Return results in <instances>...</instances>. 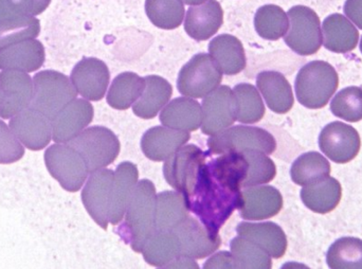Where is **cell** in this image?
<instances>
[{"label": "cell", "mask_w": 362, "mask_h": 269, "mask_svg": "<svg viewBox=\"0 0 362 269\" xmlns=\"http://www.w3.org/2000/svg\"><path fill=\"white\" fill-rule=\"evenodd\" d=\"M209 52L226 76H235L246 68L244 46L231 34H221L213 38L209 45Z\"/></svg>", "instance_id": "26"}, {"label": "cell", "mask_w": 362, "mask_h": 269, "mask_svg": "<svg viewBox=\"0 0 362 269\" xmlns=\"http://www.w3.org/2000/svg\"><path fill=\"white\" fill-rule=\"evenodd\" d=\"M8 127L17 139L31 151H40L52 140L51 121L32 108L12 117Z\"/></svg>", "instance_id": "18"}, {"label": "cell", "mask_w": 362, "mask_h": 269, "mask_svg": "<svg viewBox=\"0 0 362 269\" xmlns=\"http://www.w3.org/2000/svg\"><path fill=\"white\" fill-rule=\"evenodd\" d=\"M78 91L71 80L54 70L37 72L33 78V97L30 108L52 121L68 104L76 99Z\"/></svg>", "instance_id": "4"}, {"label": "cell", "mask_w": 362, "mask_h": 269, "mask_svg": "<svg viewBox=\"0 0 362 269\" xmlns=\"http://www.w3.org/2000/svg\"><path fill=\"white\" fill-rule=\"evenodd\" d=\"M206 159V153L194 144L183 145L171 157L165 160L163 175L165 181L176 191L191 195L199 173L200 166Z\"/></svg>", "instance_id": "10"}, {"label": "cell", "mask_w": 362, "mask_h": 269, "mask_svg": "<svg viewBox=\"0 0 362 269\" xmlns=\"http://www.w3.org/2000/svg\"><path fill=\"white\" fill-rule=\"evenodd\" d=\"M146 88V79L135 72H123L112 81L107 93V103L115 110H129Z\"/></svg>", "instance_id": "33"}, {"label": "cell", "mask_w": 362, "mask_h": 269, "mask_svg": "<svg viewBox=\"0 0 362 269\" xmlns=\"http://www.w3.org/2000/svg\"><path fill=\"white\" fill-rule=\"evenodd\" d=\"M177 236L180 255L194 260L210 257L221 247V236H211L199 219L189 217L173 229Z\"/></svg>", "instance_id": "14"}, {"label": "cell", "mask_w": 362, "mask_h": 269, "mask_svg": "<svg viewBox=\"0 0 362 269\" xmlns=\"http://www.w3.org/2000/svg\"><path fill=\"white\" fill-rule=\"evenodd\" d=\"M341 183L329 176L318 183L305 185L301 190L303 204L313 212L319 214H327L335 210L341 200Z\"/></svg>", "instance_id": "29"}, {"label": "cell", "mask_w": 362, "mask_h": 269, "mask_svg": "<svg viewBox=\"0 0 362 269\" xmlns=\"http://www.w3.org/2000/svg\"><path fill=\"white\" fill-rule=\"evenodd\" d=\"M232 257L238 269H270L272 257L255 243L238 236L230 243Z\"/></svg>", "instance_id": "39"}, {"label": "cell", "mask_w": 362, "mask_h": 269, "mask_svg": "<svg viewBox=\"0 0 362 269\" xmlns=\"http://www.w3.org/2000/svg\"><path fill=\"white\" fill-rule=\"evenodd\" d=\"M45 59V47L40 40H23L0 50V69L33 72L42 68Z\"/></svg>", "instance_id": "24"}, {"label": "cell", "mask_w": 362, "mask_h": 269, "mask_svg": "<svg viewBox=\"0 0 362 269\" xmlns=\"http://www.w3.org/2000/svg\"><path fill=\"white\" fill-rule=\"evenodd\" d=\"M204 269H223V268H236L235 261H234L232 253L228 251H221L215 253L204 263Z\"/></svg>", "instance_id": "45"}, {"label": "cell", "mask_w": 362, "mask_h": 269, "mask_svg": "<svg viewBox=\"0 0 362 269\" xmlns=\"http://www.w3.org/2000/svg\"><path fill=\"white\" fill-rule=\"evenodd\" d=\"M25 155V147L19 142L10 127L0 120V164L18 161Z\"/></svg>", "instance_id": "44"}, {"label": "cell", "mask_w": 362, "mask_h": 269, "mask_svg": "<svg viewBox=\"0 0 362 269\" xmlns=\"http://www.w3.org/2000/svg\"><path fill=\"white\" fill-rule=\"evenodd\" d=\"M185 195L178 191L161 192L157 195L155 224L156 231H171L189 217Z\"/></svg>", "instance_id": "31"}, {"label": "cell", "mask_w": 362, "mask_h": 269, "mask_svg": "<svg viewBox=\"0 0 362 269\" xmlns=\"http://www.w3.org/2000/svg\"><path fill=\"white\" fill-rule=\"evenodd\" d=\"M93 106L87 100L74 99L51 121L53 141L69 142L93 122Z\"/></svg>", "instance_id": "19"}, {"label": "cell", "mask_w": 362, "mask_h": 269, "mask_svg": "<svg viewBox=\"0 0 362 269\" xmlns=\"http://www.w3.org/2000/svg\"><path fill=\"white\" fill-rule=\"evenodd\" d=\"M238 236L263 249L274 259H281L287 251V238L282 228L272 222L242 223L236 227Z\"/></svg>", "instance_id": "23"}, {"label": "cell", "mask_w": 362, "mask_h": 269, "mask_svg": "<svg viewBox=\"0 0 362 269\" xmlns=\"http://www.w3.org/2000/svg\"><path fill=\"white\" fill-rule=\"evenodd\" d=\"M332 269H362V240L346 236L336 241L327 255Z\"/></svg>", "instance_id": "38"}, {"label": "cell", "mask_w": 362, "mask_h": 269, "mask_svg": "<svg viewBox=\"0 0 362 269\" xmlns=\"http://www.w3.org/2000/svg\"><path fill=\"white\" fill-rule=\"evenodd\" d=\"M336 117L349 122L362 120V88L350 86L340 91L331 102Z\"/></svg>", "instance_id": "40"}, {"label": "cell", "mask_w": 362, "mask_h": 269, "mask_svg": "<svg viewBox=\"0 0 362 269\" xmlns=\"http://www.w3.org/2000/svg\"><path fill=\"white\" fill-rule=\"evenodd\" d=\"M287 15L289 28L284 35L285 44L302 57L316 55L323 45L318 14L308 6H295Z\"/></svg>", "instance_id": "7"}, {"label": "cell", "mask_w": 362, "mask_h": 269, "mask_svg": "<svg viewBox=\"0 0 362 269\" xmlns=\"http://www.w3.org/2000/svg\"><path fill=\"white\" fill-rule=\"evenodd\" d=\"M2 100H4V93H2L1 88H0V105H1Z\"/></svg>", "instance_id": "48"}, {"label": "cell", "mask_w": 362, "mask_h": 269, "mask_svg": "<svg viewBox=\"0 0 362 269\" xmlns=\"http://www.w3.org/2000/svg\"><path fill=\"white\" fill-rule=\"evenodd\" d=\"M321 151L336 164H348L352 161L361 147L358 132L346 125L336 121L329 123L319 136Z\"/></svg>", "instance_id": "12"}, {"label": "cell", "mask_w": 362, "mask_h": 269, "mask_svg": "<svg viewBox=\"0 0 362 269\" xmlns=\"http://www.w3.org/2000/svg\"><path fill=\"white\" fill-rule=\"evenodd\" d=\"M202 132L208 136L232 127L236 121V100L229 86H218L202 101Z\"/></svg>", "instance_id": "11"}, {"label": "cell", "mask_w": 362, "mask_h": 269, "mask_svg": "<svg viewBox=\"0 0 362 269\" xmlns=\"http://www.w3.org/2000/svg\"><path fill=\"white\" fill-rule=\"evenodd\" d=\"M173 95V87L165 79L159 76L146 78V88L141 97L133 105L136 116L142 119H153L169 103Z\"/></svg>", "instance_id": "30"}, {"label": "cell", "mask_w": 362, "mask_h": 269, "mask_svg": "<svg viewBox=\"0 0 362 269\" xmlns=\"http://www.w3.org/2000/svg\"><path fill=\"white\" fill-rule=\"evenodd\" d=\"M248 172L249 161L243 151H228L210 161L206 154L187 202L211 236H219L223 224L238 209Z\"/></svg>", "instance_id": "1"}, {"label": "cell", "mask_w": 362, "mask_h": 269, "mask_svg": "<svg viewBox=\"0 0 362 269\" xmlns=\"http://www.w3.org/2000/svg\"><path fill=\"white\" fill-rule=\"evenodd\" d=\"M144 261L154 268H168L180 257L177 236L171 231H156L142 249Z\"/></svg>", "instance_id": "32"}, {"label": "cell", "mask_w": 362, "mask_h": 269, "mask_svg": "<svg viewBox=\"0 0 362 269\" xmlns=\"http://www.w3.org/2000/svg\"><path fill=\"white\" fill-rule=\"evenodd\" d=\"M191 138L189 132L167 127H155L144 133L141 149L153 161H165Z\"/></svg>", "instance_id": "22"}, {"label": "cell", "mask_w": 362, "mask_h": 269, "mask_svg": "<svg viewBox=\"0 0 362 269\" xmlns=\"http://www.w3.org/2000/svg\"><path fill=\"white\" fill-rule=\"evenodd\" d=\"M344 11L346 17L362 30V0H346Z\"/></svg>", "instance_id": "46"}, {"label": "cell", "mask_w": 362, "mask_h": 269, "mask_svg": "<svg viewBox=\"0 0 362 269\" xmlns=\"http://www.w3.org/2000/svg\"><path fill=\"white\" fill-rule=\"evenodd\" d=\"M361 53H362V38H361Z\"/></svg>", "instance_id": "49"}, {"label": "cell", "mask_w": 362, "mask_h": 269, "mask_svg": "<svg viewBox=\"0 0 362 269\" xmlns=\"http://www.w3.org/2000/svg\"><path fill=\"white\" fill-rule=\"evenodd\" d=\"M208 147L209 153L213 155L249 149L270 155L276 149V141L272 134L261 127L238 125L212 134L209 138Z\"/></svg>", "instance_id": "6"}, {"label": "cell", "mask_w": 362, "mask_h": 269, "mask_svg": "<svg viewBox=\"0 0 362 269\" xmlns=\"http://www.w3.org/2000/svg\"><path fill=\"white\" fill-rule=\"evenodd\" d=\"M114 172L104 168L91 173L82 191V202L91 219L106 230L110 223V202Z\"/></svg>", "instance_id": "13"}, {"label": "cell", "mask_w": 362, "mask_h": 269, "mask_svg": "<svg viewBox=\"0 0 362 269\" xmlns=\"http://www.w3.org/2000/svg\"><path fill=\"white\" fill-rule=\"evenodd\" d=\"M331 174V164L329 160L318 151L303 154L295 160L291 166V176L298 185H313Z\"/></svg>", "instance_id": "34"}, {"label": "cell", "mask_w": 362, "mask_h": 269, "mask_svg": "<svg viewBox=\"0 0 362 269\" xmlns=\"http://www.w3.org/2000/svg\"><path fill=\"white\" fill-rule=\"evenodd\" d=\"M182 0H146V13L153 25L159 29L174 30L185 18Z\"/></svg>", "instance_id": "37"}, {"label": "cell", "mask_w": 362, "mask_h": 269, "mask_svg": "<svg viewBox=\"0 0 362 269\" xmlns=\"http://www.w3.org/2000/svg\"><path fill=\"white\" fill-rule=\"evenodd\" d=\"M325 48L331 52L349 53L356 48L359 32L354 25L339 13L329 15L323 21Z\"/></svg>", "instance_id": "28"}, {"label": "cell", "mask_w": 362, "mask_h": 269, "mask_svg": "<svg viewBox=\"0 0 362 269\" xmlns=\"http://www.w3.org/2000/svg\"><path fill=\"white\" fill-rule=\"evenodd\" d=\"M40 32V21L34 16L12 23H0V50L23 40H34Z\"/></svg>", "instance_id": "41"}, {"label": "cell", "mask_w": 362, "mask_h": 269, "mask_svg": "<svg viewBox=\"0 0 362 269\" xmlns=\"http://www.w3.org/2000/svg\"><path fill=\"white\" fill-rule=\"evenodd\" d=\"M339 86L335 68L325 61H313L298 72L295 88L298 101L310 110L327 105Z\"/></svg>", "instance_id": "3"}, {"label": "cell", "mask_w": 362, "mask_h": 269, "mask_svg": "<svg viewBox=\"0 0 362 269\" xmlns=\"http://www.w3.org/2000/svg\"><path fill=\"white\" fill-rule=\"evenodd\" d=\"M139 172L136 164L125 161L114 173L110 202V223L116 226L122 222L134 191L138 185Z\"/></svg>", "instance_id": "21"}, {"label": "cell", "mask_w": 362, "mask_h": 269, "mask_svg": "<svg viewBox=\"0 0 362 269\" xmlns=\"http://www.w3.org/2000/svg\"><path fill=\"white\" fill-rule=\"evenodd\" d=\"M0 88L4 93L0 118H12L30 108L33 97V80L27 72L19 70L0 72Z\"/></svg>", "instance_id": "16"}, {"label": "cell", "mask_w": 362, "mask_h": 269, "mask_svg": "<svg viewBox=\"0 0 362 269\" xmlns=\"http://www.w3.org/2000/svg\"><path fill=\"white\" fill-rule=\"evenodd\" d=\"M257 86L268 108L276 114H286L295 103L293 89L284 74L263 71L257 74Z\"/></svg>", "instance_id": "25"}, {"label": "cell", "mask_w": 362, "mask_h": 269, "mask_svg": "<svg viewBox=\"0 0 362 269\" xmlns=\"http://www.w3.org/2000/svg\"><path fill=\"white\" fill-rule=\"evenodd\" d=\"M223 80V72L210 55H194L180 71L177 88L181 95L202 99L217 88Z\"/></svg>", "instance_id": "8"}, {"label": "cell", "mask_w": 362, "mask_h": 269, "mask_svg": "<svg viewBox=\"0 0 362 269\" xmlns=\"http://www.w3.org/2000/svg\"><path fill=\"white\" fill-rule=\"evenodd\" d=\"M243 151L246 154L249 161L248 177L245 181L244 189L265 185L274 181L276 175V166L266 154L253 149Z\"/></svg>", "instance_id": "43"}, {"label": "cell", "mask_w": 362, "mask_h": 269, "mask_svg": "<svg viewBox=\"0 0 362 269\" xmlns=\"http://www.w3.org/2000/svg\"><path fill=\"white\" fill-rule=\"evenodd\" d=\"M282 208V194L272 185H255L242 190L238 206L242 219L264 221L276 217Z\"/></svg>", "instance_id": "17"}, {"label": "cell", "mask_w": 362, "mask_h": 269, "mask_svg": "<svg viewBox=\"0 0 362 269\" xmlns=\"http://www.w3.org/2000/svg\"><path fill=\"white\" fill-rule=\"evenodd\" d=\"M223 23V10L217 0H204L191 6L185 18L187 35L197 42L209 40L217 33Z\"/></svg>", "instance_id": "20"}, {"label": "cell", "mask_w": 362, "mask_h": 269, "mask_svg": "<svg viewBox=\"0 0 362 269\" xmlns=\"http://www.w3.org/2000/svg\"><path fill=\"white\" fill-rule=\"evenodd\" d=\"M183 4H187V6H196V4H202L204 0H182Z\"/></svg>", "instance_id": "47"}, {"label": "cell", "mask_w": 362, "mask_h": 269, "mask_svg": "<svg viewBox=\"0 0 362 269\" xmlns=\"http://www.w3.org/2000/svg\"><path fill=\"white\" fill-rule=\"evenodd\" d=\"M70 80L84 99L100 101L107 91L110 72L107 65L101 59L84 57L74 66Z\"/></svg>", "instance_id": "15"}, {"label": "cell", "mask_w": 362, "mask_h": 269, "mask_svg": "<svg viewBox=\"0 0 362 269\" xmlns=\"http://www.w3.org/2000/svg\"><path fill=\"white\" fill-rule=\"evenodd\" d=\"M45 164L51 176L68 192L80 191L88 176L82 156L68 143L49 147L45 151Z\"/></svg>", "instance_id": "9"}, {"label": "cell", "mask_w": 362, "mask_h": 269, "mask_svg": "<svg viewBox=\"0 0 362 269\" xmlns=\"http://www.w3.org/2000/svg\"><path fill=\"white\" fill-rule=\"evenodd\" d=\"M68 144L82 156L90 174L112 164L118 158L121 149L118 137L104 127L84 130Z\"/></svg>", "instance_id": "5"}, {"label": "cell", "mask_w": 362, "mask_h": 269, "mask_svg": "<svg viewBox=\"0 0 362 269\" xmlns=\"http://www.w3.org/2000/svg\"><path fill=\"white\" fill-rule=\"evenodd\" d=\"M160 122L178 131H197L202 123V106L193 98H176L161 110Z\"/></svg>", "instance_id": "27"}, {"label": "cell", "mask_w": 362, "mask_h": 269, "mask_svg": "<svg viewBox=\"0 0 362 269\" xmlns=\"http://www.w3.org/2000/svg\"><path fill=\"white\" fill-rule=\"evenodd\" d=\"M255 28L264 40H280L288 31V15L276 4H265L255 13Z\"/></svg>", "instance_id": "35"}, {"label": "cell", "mask_w": 362, "mask_h": 269, "mask_svg": "<svg viewBox=\"0 0 362 269\" xmlns=\"http://www.w3.org/2000/svg\"><path fill=\"white\" fill-rule=\"evenodd\" d=\"M156 188L148 179L138 183L125 212L124 224L118 234L135 253H142L144 245L156 232Z\"/></svg>", "instance_id": "2"}, {"label": "cell", "mask_w": 362, "mask_h": 269, "mask_svg": "<svg viewBox=\"0 0 362 269\" xmlns=\"http://www.w3.org/2000/svg\"><path fill=\"white\" fill-rule=\"evenodd\" d=\"M236 100V120L244 125L259 122L265 115V105L257 89L253 85H236L233 89Z\"/></svg>", "instance_id": "36"}, {"label": "cell", "mask_w": 362, "mask_h": 269, "mask_svg": "<svg viewBox=\"0 0 362 269\" xmlns=\"http://www.w3.org/2000/svg\"><path fill=\"white\" fill-rule=\"evenodd\" d=\"M50 2L51 0H0V23L42 14Z\"/></svg>", "instance_id": "42"}]
</instances>
